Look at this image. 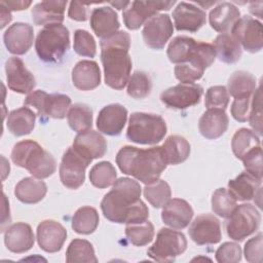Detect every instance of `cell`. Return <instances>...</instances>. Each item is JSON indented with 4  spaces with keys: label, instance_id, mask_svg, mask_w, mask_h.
Wrapping results in <instances>:
<instances>
[{
    "label": "cell",
    "instance_id": "obj_12",
    "mask_svg": "<svg viewBox=\"0 0 263 263\" xmlns=\"http://www.w3.org/2000/svg\"><path fill=\"white\" fill-rule=\"evenodd\" d=\"M175 1H133L122 12L124 25L129 30H137L160 10H168Z\"/></svg>",
    "mask_w": 263,
    "mask_h": 263
},
{
    "label": "cell",
    "instance_id": "obj_45",
    "mask_svg": "<svg viewBox=\"0 0 263 263\" xmlns=\"http://www.w3.org/2000/svg\"><path fill=\"white\" fill-rule=\"evenodd\" d=\"M152 89L150 76L143 71H136L127 81V95L134 99H144L148 97Z\"/></svg>",
    "mask_w": 263,
    "mask_h": 263
},
{
    "label": "cell",
    "instance_id": "obj_21",
    "mask_svg": "<svg viewBox=\"0 0 263 263\" xmlns=\"http://www.w3.org/2000/svg\"><path fill=\"white\" fill-rule=\"evenodd\" d=\"M127 119V110L120 104L105 106L98 115L97 127L99 132L108 136H118Z\"/></svg>",
    "mask_w": 263,
    "mask_h": 263
},
{
    "label": "cell",
    "instance_id": "obj_15",
    "mask_svg": "<svg viewBox=\"0 0 263 263\" xmlns=\"http://www.w3.org/2000/svg\"><path fill=\"white\" fill-rule=\"evenodd\" d=\"M174 32V26L168 14H156L149 18L142 31L146 45L152 49H162Z\"/></svg>",
    "mask_w": 263,
    "mask_h": 263
},
{
    "label": "cell",
    "instance_id": "obj_20",
    "mask_svg": "<svg viewBox=\"0 0 263 263\" xmlns=\"http://www.w3.org/2000/svg\"><path fill=\"white\" fill-rule=\"evenodd\" d=\"M67 238V230L58 221L44 220L37 227L39 247L47 253L59 252Z\"/></svg>",
    "mask_w": 263,
    "mask_h": 263
},
{
    "label": "cell",
    "instance_id": "obj_41",
    "mask_svg": "<svg viewBox=\"0 0 263 263\" xmlns=\"http://www.w3.org/2000/svg\"><path fill=\"white\" fill-rule=\"evenodd\" d=\"M125 235L134 246L143 247L152 241L154 237V226L148 220L140 223L126 224Z\"/></svg>",
    "mask_w": 263,
    "mask_h": 263
},
{
    "label": "cell",
    "instance_id": "obj_28",
    "mask_svg": "<svg viewBox=\"0 0 263 263\" xmlns=\"http://www.w3.org/2000/svg\"><path fill=\"white\" fill-rule=\"evenodd\" d=\"M67 1H42L32 8V20L37 26L62 24Z\"/></svg>",
    "mask_w": 263,
    "mask_h": 263
},
{
    "label": "cell",
    "instance_id": "obj_19",
    "mask_svg": "<svg viewBox=\"0 0 263 263\" xmlns=\"http://www.w3.org/2000/svg\"><path fill=\"white\" fill-rule=\"evenodd\" d=\"M34 40L33 27L27 23H14L3 35L6 49L13 54H25Z\"/></svg>",
    "mask_w": 263,
    "mask_h": 263
},
{
    "label": "cell",
    "instance_id": "obj_3",
    "mask_svg": "<svg viewBox=\"0 0 263 263\" xmlns=\"http://www.w3.org/2000/svg\"><path fill=\"white\" fill-rule=\"evenodd\" d=\"M116 163L123 174L145 185L158 180L167 166L161 146L148 149L124 146L117 152Z\"/></svg>",
    "mask_w": 263,
    "mask_h": 263
},
{
    "label": "cell",
    "instance_id": "obj_31",
    "mask_svg": "<svg viewBox=\"0 0 263 263\" xmlns=\"http://www.w3.org/2000/svg\"><path fill=\"white\" fill-rule=\"evenodd\" d=\"M47 192V186L35 177H27L22 179L14 188V195L23 203L33 204L41 201Z\"/></svg>",
    "mask_w": 263,
    "mask_h": 263
},
{
    "label": "cell",
    "instance_id": "obj_54",
    "mask_svg": "<svg viewBox=\"0 0 263 263\" xmlns=\"http://www.w3.org/2000/svg\"><path fill=\"white\" fill-rule=\"evenodd\" d=\"M9 10H23L31 5V1H1Z\"/></svg>",
    "mask_w": 263,
    "mask_h": 263
},
{
    "label": "cell",
    "instance_id": "obj_2",
    "mask_svg": "<svg viewBox=\"0 0 263 263\" xmlns=\"http://www.w3.org/2000/svg\"><path fill=\"white\" fill-rule=\"evenodd\" d=\"M101 61L104 68L105 83L120 90L130 77L132 59L128 53L130 37L124 31H118L101 39Z\"/></svg>",
    "mask_w": 263,
    "mask_h": 263
},
{
    "label": "cell",
    "instance_id": "obj_30",
    "mask_svg": "<svg viewBox=\"0 0 263 263\" xmlns=\"http://www.w3.org/2000/svg\"><path fill=\"white\" fill-rule=\"evenodd\" d=\"M262 180L257 179L248 172H242L228 182V191L239 201L253 199L261 190Z\"/></svg>",
    "mask_w": 263,
    "mask_h": 263
},
{
    "label": "cell",
    "instance_id": "obj_5",
    "mask_svg": "<svg viewBox=\"0 0 263 263\" xmlns=\"http://www.w3.org/2000/svg\"><path fill=\"white\" fill-rule=\"evenodd\" d=\"M70 46L69 30L62 24L44 26L39 31L35 49L40 60L46 63L60 62Z\"/></svg>",
    "mask_w": 263,
    "mask_h": 263
},
{
    "label": "cell",
    "instance_id": "obj_38",
    "mask_svg": "<svg viewBox=\"0 0 263 263\" xmlns=\"http://www.w3.org/2000/svg\"><path fill=\"white\" fill-rule=\"evenodd\" d=\"M227 90L233 98L253 95L256 89V78L249 72L236 71L228 79Z\"/></svg>",
    "mask_w": 263,
    "mask_h": 263
},
{
    "label": "cell",
    "instance_id": "obj_9",
    "mask_svg": "<svg viewBox=\"0 0 263 263\" xmlns=\"http://www.w3.org/2000/svg\"><path fill=\"white\" fill-rule=\"evenodd\" d=\"M187 239L177 230L161 228L153 245L148 249L147 255L157 262H173L176 257L185 252Z\"/></svg>",
    "mask_w": 263,
    "mask_h": 263
},
{
    "label": "cell",
    "instance_id": "obj_49",
    "mask_svg": "<svg viewBox=\"0 0 263 263\" xmlns=\"http://www.w3.org/2000/svg\"><path fill=\"white\" fill-rule=\"evenodd\" d=\"M262 93L260 86L255 89L252 100V108L249 116L250 125L253 127V130L258 134L262 135Z\"/></svg>",
    "mask_w": 263,
    "mask_h": 263
},
{
    "label": "cell",
    "instance_id": "obj_33",
    "mask_svg": "<svg viewBox=\"0 0 263 263\" xmlns=\"http://www.w3.org/2000/svg\"><path fill=\"white\" fill-rule=\"evenodd\" d=\"M36 115L28 107H21L12 110L7 117V128L8 130L16 136H25L30 134L35 126Z\"/></svg>",
    "mask_w": 263,
    "mask_h": 263
},
{
    "label": "cell",
    "instance_id": "obj_37",
    "mask_svg": "<svg viewBox=\"0 0 263 263\" xmlns=\"http://www.w3.org/2000/svg\"><path fill=\"white\" fill-rule=\"evenodd\" d=\"M67 120L74 132L88 130L92 126V110L86 104L76 103L69 108Z\"/></svg>",
    "mask_w": 263,
    "mask_h": 263
},
{
    "label": "cell",
    "instance_id": "obj_44",
    "mask_svg": "<svg viewBox=\"0 0 263 263\" xmlns=\"http://www.w3.org/2000/svg\"><path fill=\"white\" fill-rule=\"evenodd\" d=\"M236 199L226 188H218L212 195V210L222 218H228L236 208Z\"/></svg>",
    "mask_w": 263,
    "mask_h": 263
},
{
    "label": "cell",
    "instance_id": "obj_29",
    "mask_svg": "<svg viewBox=\"0 0 263 263\" xmlns=\"http://www.w3.org/2000/svg\"><path fill=\"white\" fill-rule=\"evenodd\" d=\"M239 9L229 2L219 3L210 11L209 21L211 27L220 33H228L233 25L239 20Z\"/></svg>",
    "mask_w": 263,
    "mask_h": 263
},
{
    "label": "cell",
    "instance_id": "obj_22",
    "mask_svg": "<svg viewBox=\"0 0 263 263\" xmlns=\"http://www.w3.org/2000/svg\"><path fill=\"white\" fill-rule=\"evenodd\" d=\"M193 210L191 205L184 199L173 198L170 199L162 209V222L174 229L186 228L193 217Z\"/></svg>",
    "mask_w": 263,
    "mask_h": 263
},
{
    "label": "cell",
    "instance_id": "obj_52",
    "mask_svg": "<svg viewBox=\"0 0 263 263\" xmlns=\"http://www.w3.org/2000/svg\"><path fill=\"white\" fill-rule=\"evenodd\" d=\"M262 233H258L256 236L250 238L243 249L245 258L250 263H261L262 262Z\"/></svg>",
    "mask_w": 263,
    "mask_h": 263
},
{
    "label": "cell",
    "instance_id": "obj_1",
    "mask_svg": "<svg viewBox=\"0 0 263 263\" xmlns=\"http://www.w3.org/2000/svg\"><path fill=\"white\" fill-rule=\"evenodd\" d=\"M141 186L130 178H119L104 195L101 210L104 217L114 223H140L149 217L147 205L141 200Z\"/></svg>",
    "mask_w": 263,
    "mask_h": 263
},
{
    "label": "cell",
    "instance_id": "obj_14",
    "mask_svg": "<svg viewBox=\"0 0 263 263\" xmlns=\"http://www.w3.org/2000/svg\"><path fill=\"white\" fill-rule=\"evenodd\" d=\"M203 88L196 83H179L163 90L160 101L168 108L186 109L200 102Z\"/></svg>",
    "mask_w": 263,
    "mask_h": 263
},
{
    "label": "cell",
    "instance_id": "obj_18",
    "mask_svg": "<svg viewBox=\"0 0 263 263\" xmlns=\"http://www.w3.org/2000/svg\"><path fill=\"white\" fill-rule=\"evenodd\" d=\"M175 28L178 31L197 32L206 21L205 11L193 3L180 2L173 11Z\"/></svg>",
    "mask_w": 263,
    "mask_h": 263
},
{
    "label": "cell",
    "instance_id": "obj_24",
    "mask_svg": "<svg viewBox=\"0 0 263 263\" xmlns=\"http://www.w3.org/2000/svg\"><path fill=\"white\" fill-rule=\"evenodd\" d=\"M35 241L31 226L27 223L17 222L9 226L4 233V243L8 251L16 254L29 251Z\"/></svg>",
    "mask_w": 263,
    "mask_h": 263
},
{
    "label": "cell",
    "instance_id": "obj_43",
    "mask_svg": "<svg viewBox=\"0 0 263 263\" xmlns=\"http://www.w3.org/2000/svg\"><path fill=\"white\" fill-rule=\"evenodd\" d=\"M171 187L164 180H156L144 187V196L156 209L162 208L171 199Z\"/></svg>",
    "mask_w": 263,
    "mask_h": 263
},
{
    "label": "cell",
    "instance_id": "obj_34",
    "mask_svg": "<svg viewBox=\"0 0 263 263\" xmlns=\"http://www.w3.org/2000/svg\"><path fill=\"white\" fill-rule=\"evenodd\" d=\"M216 51V57L223 63H236L241 57V46L229 33L219 34L213 44Z\"/></svg>",
    "mask_w": 263,
    "mask_h": 263
},
{
    "label": "cell",
    "instance_id": "obj_50",
    "mask_svg": "<svg viewBox=\"0 0 263 263\" xmlns=\"http://www.w3.org/2000/svg\"><path fill=\"white\" fill-rule=\"evenodd\" d=\"M216 260L219 263H237L241 260V249L235 242H224L216 251Z\"/></svg>",
    "mask_w": 263,
    "mask_h": 263
},
{
    "label": "cell",
    "instance_id": "obj_11",
    "mask_svg": "<svg viewBox=\"0 0 263 263\" xmlns=\"http://www.w3.org/2000/svg\"><path fill=\"white\" fill-rule=\"evenodd\" d=\"M91 160L82 156L73 147L66 150L60 164V179L69 189H77L84 183L85 170Z\"/></svg>",
    "mask_w": 263,
    "mask_h": 263
},
{
    "label": "cell",
    "instance_id": "obj_23",
    "mask_svg": "<svg viewBox=\"0 0 263 263\" xmlns=\"http://www.w3.org/2000/svg\"><path fill=\"white\" fill-rule=\"evenodd\" d=\"M78 153L91 160L103 157L107 151V142L98 132L88 129L78 133L74 138L73 146Z\"/></svg>",
    "mask_w": 263,
    "mask_h": 263
},
{
    "label": "cell",
    "instance_id": "obj_25",
    "mask_svg": "<svg viewBox=\"0 0 263 263\" xmlns=\"http://www.w3.org/2000/svg\"><path fill=\"white\" fill-rule=\"evenodd\" d=\"M73 85L80 90H92L101 83V71L95 61H79L72 70Z\"/></svg>",
    "mask_w": 263,
    "mask_h": 263
},
{
    "label": "cell",
    "instance_id": "obj_36",
    "mask_svg": "<svg viewBox=\"0 0 263 263\" xmlns=\"http://www.w3.org/2000/svg\"><path fill=\"white\" fill-rule=\"evenodd\" d=\"M99 214L92 206L79 208L72 218V229L79 234H90L99 225Z\"/></svg>",
    "mask_w": 263,
    "mask_h": 263
},
{
    "label": "cell",
    "instance_id": "obj_4",
    "mask_svg": "<svg viewBox=\"0 0 263 263\" xmlns=\"http://www.w3.org/2000/svg\"><path fill=\"white\" fill-rule=\"evenodd\" d=\"M11 160L15 165L26 168L38 179L48 178L57 168L53 156L32 140L17 142L12 148Z\"/></svg>",
    "mask_w": 263,
    "mask_h": 263
},
{
    "label": "cell",
    "instance_id": "obj_39",
    "mask_svg": "<svg viewBox=\"0 0 263 263\" xmlns=\"http://www.w3.org/2000/svg\"><path fill=\"white\" fill-rule=\"evenodd\" d=\"M66 262H68V263H76V262L97 263L98 258L96 257L92 245L88 240L76 238L70 242V245L66 251Z\"/></svg>",
    "mask_w": 263,
    "mask_h": 263
},
{
    "label": "cell",
    "instance_id": "obj_13",
    "mask_svg": "<svg viewBox=\"0 0 263 263\" xmlns=\"http://www.w3.org/2000/svg\"><path fill=\"white\" fill-rule=\"evenodd\" d=\"M231 35L249 52H258L263 47L262 24L249 15L239 17L231 29Z\"/></svg>",
    "mask_w": 263,
    "mask_h": 263
},
{
    "label": "cell",
    "instance_id": "obj_51",
    "mask_svg": "<svg viewBox=\"0 0 263 263\" xmlns=\"http://www.w3.org/2000/svg\"><path fill=\"white\" fill-rule=\"evenodd\" d=\"M253 95L234 98V101L231 105V115L235 120L239 122H246L249 119L252 108Z\"/></svg>",
    "mask_w": 263,
    "mask_h": 263
},
{
    "label": "cell",
    "instance_id": "obj_57",
    "mask_svg": "<svg viewBox=\"0 0 263 263\" xmlns=\"http://www.w3.org/2000/svg\"><path fill=\"white\" fill-rule=\"evenodd\" d=\"M110 4H111V5H113V6H115L117 9H123V8L125 9V8H126V6L130 4V2H128V1H126V2H123V1H117V2H110Z\"/></svg>",
    "mask_w": 263,
    "mask_h": 263
},
{
    "label": "cell",
    "instance_id": "obj_40",
    "mask_svg": "<svg viewBox=\"0 0 263 263\" xmlns=\"http://www.w3.org/2000/svg\"><path fill=\"white\" fill-rule=\"evenodd\" d=\"M257 146H261L260 138L252 129L241 127L232 137L231 148L235 157L238 159H241L248 151Z\"/></svg>",
    "mask_w": 263,
    "mask_h": 263
},
{
    "label": "cell",
    "instance_id": "obj_48",
    "mask_svg": "<svg viewBox=\"0 0 263 263\" xmlns=\"http://www.w3.org/2000/svg\"><path fill=\"white\" fill-rule=\"evenodd\" d=\"M246 172L256 177L259 180H262V149L261 146L254 147L248 151L241 158Z\"/></svg>",
    "mask_w": 263,
    "mask_h": 263
},
{
    "label": "cell",
    "instance_id": "obj_32",
    "mask_svg": "<svg viewBox=\"0 0 263 263\" xmlns=\"http://www.w3.org/2000/svg\"><path fill=\"white\" fill-rule=\"evenodd\" d=\"M198 41L188 36H177L168 44L166 54L174 64L186 63L195 57L197 52Z\"/></svg>",
    "mask_w": 263,
    "mask_h": 263
},
{
    "label": "cell",
    "instance_id": "obj_56",
    "mask_svg": "<svg viewBox=\"0 0 263 263\" xmlns=\"http://www.w3.org/2000/svg\"><path fill=\"white\" fill-rule=\"evenodd\" d=\"M261 7H262V2H253V3H251L249 9L254 15L258 16L259 18H262V8Z\"/></svg>",
    "mask_w": 263,
    "mask_h": 263
},
{
    "label": "cell",
    "instance_id": "obj_55",
    "mask_svg": "<svg viewBox=\"0 0 263 263\" xmlns=\"http://www.w3.org/2000/svg\"><path fill=\"white\" fill-rule=\"evenodd\" d=\"M0 6H1V28H4L6 26V24H8L11 21V14H10V10L4 6L1 2H0Z\"/></svg>",
    "mask_w": 263,
    "mask_h": 263
},
{
    "label": "cell",
    "instance_id": "obj_6",
    "mask_svg": "<svg viewBox=\"0 0 263 263\" xmlns=\"http://www.w3.org/2000/svg\"><path fill=\"white\" fill-rule=\"evenodd\" d=\"M166 134L165 120L157 114L135 112L130 115L126 138L134 143L154 145L159 143Z\"/></svg>",
    "mask_w": 263,
    "mask_h": 263
},
{
    "label": "cell",
    "instance_id": "obj_53",
    "mask_svg": "<svg viewBox=\"0 0 263 263\" xmlns=\"http://www.w3.org/2000/svg\"><path fill=\"white\" fill-rule=\"evenodd\" d=\"M91 3H83L78 1H72L70 2L69 10H68V16L71 20L77 21V22H84L88 18V6Z\"/></svg>",
    "mask_w": 263,
    "mask_h": 263
},
{
    "label": "cell",
    "instance_id": "obj_47",
    "mask_svg": "<svg viewBox=\"0 0 263 263\" xmlns=\"http://www.w3.org/2000/svg\"><path fill=\"white\" fill-rule=\"evenodd\" d=\"M229 103V93L225 86L214 85L211 86L205 92L204 105L208 109L218 108L225 110Z\"/></svg>",
    "mask_w": 263,
    "mask_h": 263
},
{
    "label": "cell",
    "instance_id": "obj_7",
    "mask_svg": "<svg viewBox=\"0 0 263 263\" xmlns=\"http://www.w3.org/2000/svg\"><path fill=\"white\" fill-rule=\"evenodd\" d=\"M225 229L227 235L237 241H241L258 230L261 215L255 205L242 203L236 205L231 215L226 218Z\"/></svg>",
    "mask_w": 263,
    "mask_h": 263
},
{
    "label": "cell",
    "instance_id": "obj_35",
    "mask_svg": "<svg viewBox=\"0 0 263 263\" xmlns=\"http://www.w3.org/2000/svg\"><path fill=\"white\" fill-rule=\"evenodd\" d=\"M161 148L166 163L172 165L185 161L190 154V144L184 137L178 135L167 137Z\"/></svg>",
    "mask_w": 263,
    "mask_h": 263
},
{
    "label": "cell",
    "instance_id": "obj_16",
    "mask_svg": "<svg viewBox=\"0 0 263 263\" xmlns=\"http://www.w3.org/2000/svg\"><path fill=\"white\" fill-rule=\"evenodd\" d=\"M7 86L14 92L30 93L36 86L33 74L26 68L25 63L17 57H10L5 63Z\"/></svg>",
    "mask_w": 263,
    "mask_h": 263
},
{
    "label": "cell",
    "instance_id": "obj_46",
    "mask_svg": "<svg viewBox=\"0 0 263 263\" xmlns=\"http://www.w3.org/2000/svg\"><path fill=\"white\" fill-rule=\"evenodd\" d=\"M74 50L81 57L93 58L97 52V44L90 33L85 30H76L74 32Z\"/></svg>",
    "mask_w": 263,
    "mask_h": 263
},
{
    "label": "cell",
    "instance_id": "obj_10",
    "mask_svg": "<svg viewBox=\"0 0 263 263\" xmlns=\"http://www.w3.org/2000/svg\"><path fill=\"white\" fill-rule=\"evenodd\" d=\"M215 59L216 51L214 46L210 43L198 42L195 57L186 63L177 64L175 76L181 83H193L202 77L204 70L214 63Z\"/></svg>",
    "mask_w": 263,
    "mask_h": 263
},
{
    "label": "cell",
    "instance_id": "obj_42",
    "mask_svg": "<svg viewBox=\"0 0 263 263\" xmlns=\"http://www.w3.org/2000/svg\"><path fill=\"white\" fill-rule=\"evenodd\" d=\"M116 170L109 161L96 163L89 172V181L97 188H107L116 181Z\"/></svg>",
    "mask_w": 263,
    "mask_h": 263
},
{
    "label": "cell",
    "instance_id": "obj_27",
    "mask_svg": "<svg viewBox=\"0 0 263 263\" xmlns=\"http://www.w3.org/2000/svg\"><path fill=\"white\" fill-rule=\"evenodd\" d=\"M89 22L92 31L101 39L118 32L120 27L117 13L109 6L95 8L90 13Z\"/></svg>",
    "mask_w": 263,
    "mask_h": 263
},
{
    "label": "cell",
    "instance_id": "obj_17",
    "mask_svg": "<svg viewBox=\"0 0 263 263\" xmlns=\"http://www.w3.org/2000/svg\"><path fill=\"white\" fill-rule=\"evenodd\" d=\"M191 239L198 246L213 245L221 240L220 221L212 214L197 216L189 227Z\"/></svg>",
    "mask_w": 263,
    "mask_h": 263
},
{
    "label": "cell",
    "instance_id": "obj_26",
    "mask_svg": "<svg viewBox=\"0 0 263 263\" xmlns=\"http://www.w3.org/2000/svg\"><path fill=\"white\" fill-rule=\"evenodd\" d=\"M229 119L223 109H208L199 118L198 129L200 134L210 140L220 138L228 127Z\"/></svg>",
    "mask_w": 263,
    "mask_h": 263
},
{
    "label": "cell",
    "instance_id": "obj_8",
    "mask_svg": "<svg viewBox=\"0 0 263 263\" xmlns=\"http://www.w3.org/2000/svg\"><path fill=\"white\" fill-rule=\"evenodd\" d=\"M26 106L34 107L40 119L45 120L48 117L63 119L71 105V99L62 93H47L44 90H35L30 92L24 101Z\"/></svg>",
    "mask_w": 263,
    "mask_h": 263
}]
</instances>
